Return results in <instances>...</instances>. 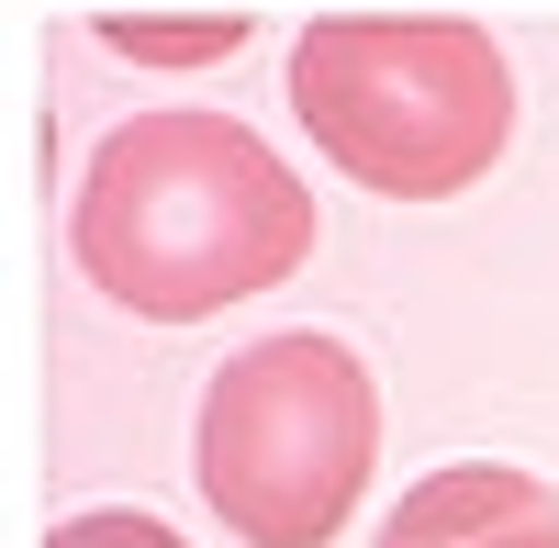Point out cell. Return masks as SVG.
I'll list each match as a JSON object with an SVG mask.
<instances>
[{
  "instance_id": "6da1fadb",
  "label": "cell",
  "mask_w": 559,
  "mask_h": 548,
  "mask_svg": "<svg viewBox=\"0 0 559 548\" xmlns=\"http://www.w3.org/2000/svg\"><path fill=\"white\" fill-rule=\"evenodd\" d=\"M68 258L134 325H202V313L280 291L313 258V191L258 123L157 102V112H123L79 157Z\"/></svg>"
},
{
  "instance_id": "7a4b0ae2",
  "label": "cell",
  "mask_w": 559,
  "mask_h": 548,
  "mask_svg": "<svg viewBox=\"0 0 559 548\" xmlns=\"http://www.w3.org/2000/svg\"><path fill=\"white\" fill-rule=\"evenodd\" d=\"M292 112L381 202H459L515 146V68L471 12H324L292 34Z\"/></svg>"
},
{
  "instance_id": "3957f363",
  "label": "cell",
  "mask_w": 559,
  "mask_h": 548,
  "mask_svg": "<svg viewBox=\"0 0 559 548\" xmlns=\"http://www.w3.org/2000/svg\"><path fill=\"white\" fill-rule=\"evenodd\" d=\"M191 470L224 537L247 548H336L358 526V492L381 470V381L347 336H258L202 381Z\"/></svg>"
},
{
  "instance_id": "277c9868",
  "label": "cell",
  "mask_w": 559,
  "mask_h": 548,
  "mask_svg": "<svg viewBox=\"0 0 559 548\" xmlns=\"http://www.w3.org/2000/svg\"><path fill=\"white\" fill-rule=\"evenodd\" d=\"M369 548H559V481L503 470V460L426 470V481L381 515Z\"/></svg>"
},
{
  "instance_id": "5b68a950",
  "label": "cell",
  "mask_w": 559,
  "mask_h": 548,
  "mask_svg": "<svg viewBox=\"0 0 559 548\" xmlns=\"http://www.w3.org/2000/svg\"><path fill=\"white\" fill-rule=\"evenodd\" d=\"M102 45L134 68H213V57H236L247 23L236 12H202V23H168V12H102Z\"/></svg>"
},
{
  "instance_id": "8992f818",
  "label": "cell",
  "mask_w": 559,
  "mask_h": 548,
  "mask_svg": "<svg viewBox=\"0 0 559 548\" xmlns=\"http://www.w3.org/2000/svg\"><path fill=\"white\" fill-rule=\"evenodd\" d=\"M45 548H191V537L157 526V515H134V504H79V515H57Z\"/></svg>"
}]
</instances>
